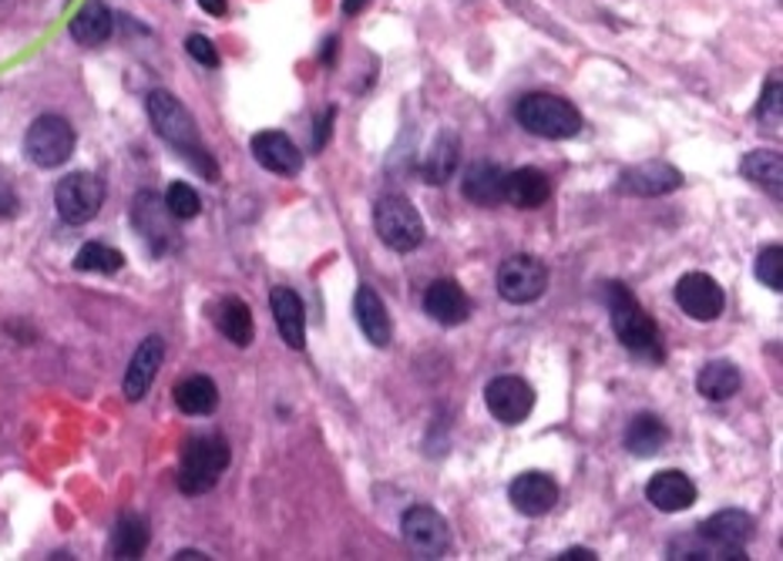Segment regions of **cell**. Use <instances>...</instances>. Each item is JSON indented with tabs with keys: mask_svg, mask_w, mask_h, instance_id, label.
Returning a JSON list of instances; mask_svg holds the SVG:
<instances>
[{
	"mask_svg": "<svg viewBox=\"0 0 783 561\" xmlns=\"http://www.w3.org/2000/svg\"><path fill=\"white\" fill-rule=\"evenodd\" d=\"M465 198L481 205V208H495L505 202V169L491 165V162H475L465 172V185H461Z\"/></svg>",
	"mask_w": 783,
	"mask_h": 561,
	"instance_id": "4316f807",
	"label": "cell"
},
{
	"mask_svg": "<svg viewBox=\"0 0 783 561\" xmlns=\"http://www.w3.org/2000/svg\"><path fill=\"white\" fill-rule=\"evenodd\" d=\"M400 534L417 558H444L447 548H451V528L430 504L407 508L400 518Z\"/></svg>",
	"mask_w": 783,
	"mask_h": 561,
	"instance_id": "ba28073f",
	"label": "cell"
},
{
	"mask_svg": "<svg viewBox=\"0 0 783 561\" xmlns=\"http://www.w3.org/2000/svg\"><path fill=\"white\" fill-rule=\"evenodd\" d=\"M209 554H202V551H195V548H182L179 554H175V561H205Z\"/></svg>",
	"mask_w": 783,
	"mask_h": 561,
	"instance_id": "ee69618b",
	"label": "cell"
},
{
	"mask_svg": "<svg viewBox=\"0 0 783 561\" xmlns=\"http://www.w3.org/2000/svg\"><path fill=\"white\" fill-rule=\"evenodd\" d=\"M68 31L81 48H101L111 38V31H115V14L108 11L104 0H84L81 11L71 18Z\"/></svg>",
	"mask_w": 783,
	"mask_h": 561,
	"instance_id": "7402d4cb",
	"label": "cell"
},
{
	"mask_svg": "<svg viewBox=\"0 0 783 561\" xmlns=\"http://www.w3.org/2000/svg\"><path fill=\"white\" fill-rule=\"evenodd\" d=\"M132 222L135 230L142 233V239L152 246L155 256H165L172 246H175V226H172V212L165 208V198L155 195V192H139L132 198Z\"/></svg>",
	"mask_w": 783,
	"mask_h": 561,
	"instance_id": "8fae6325",
	"label": "cell"
},
{
	"mask_svg": "<svg viewBox=\"0 0 783 561\" xmlns=\"http://www.w3.org/2000/svg\"><path fill=\"white\" fill-rule=\"evenodd\" d=\"M152 541V531H149V521L142 514H122L115 521V528H111V538H108V554L111 558H119V561H135L145 554Z\"/></svg>",
	"mask_w": 783,
	"mask_h": 561,
	"instance_id": "cb8c5ba5",
	"label": "cell"
},
{
	"mask_svg": "<svg viewBox=\"0 0 783 561\" xmlns=\"http://www.w3.org/2000/svg\"><path fill=\"white\" fill-rule=\"evenodd\" d=\"M756 119L770 122L773 129L780 125V78H770L763 94H760V104H756Z\"/></svg>",
	"mask_w": 783,
	"mask_h": 561,
	"instance_id": "d590c367",
	"label": "cell"
},
{
	"mask_svg": "<svg viewBox=\"0 0 783 561\" xmlns=\"http://www.w3.org/2000/svg\"><path fill=\"white\" fill-rule=\"evenodd\" d=\"M558 484H555V478H548V475H541V471H525V475H518L511 484H508V501H511V508L515 511H521L525 518H541V514H548L555 504H558Z\"/></svg>",
	"mask_w": 783,
	"mask_h": 561,
	"instance_id": "5bb4252c",
	"label": "cell"
},
{
	"mask_svg": "<svg viewBox=\"0 0 783 561\" xmlns=\"http://www.w3.org/2000/svg\"><path fill=\"white\" fill-rule=\"evenodd\" d=\"M165 208L172 212L175 222H189V218H195L202 212V198H199V192L189 182H172L165 188Z\"/></svg>",
	"mask_w": 783,
	"mask_h": 561,
	"instance_id": "836d02e7",
	"label": "cell"
},
{
	"mask_svg": "<svg viewBox=\"0 0 783 561\" xmlns=\"http://www.w3.org/2000/svg\"><path fill=\"white\" fill-rule=\"evenodd\" d=\"M558 561H596V551H589V548H569V551L558 554Z\"/></svg>",
	"mask_w": 783,
	"mask_h": 561,
	"instance_id": "60d3db41",
	"label": "cell"
},
{
	"mask_svg": "<svg viewBox=\"0 0 783 561\" xmlns=\"http://www.w3.org/2000/svg\"><path fill=\"white\" fill-rule=\"evenodd\" d=\"M458 165H461V139L455 132H440L420 162V178L427 185H447L455 178Z\"/></svg>",
	"mask_w": 783,
	"mask_h": 561,
	"instance_id": "44dd1931",
	"label": "cell"
},
{
	"mask_svg": "<svg viewBox=\"0 0 783 561\" xmlns=\"http://www.w3.org/2000/svg\"><path fill=\"white\" fill-rule=\"evenodd\" d=\"M104 205V182L91 172H71L54 188V208L68 226H84Z\"/></svg>",
	"mask_w": 783,
	"mask_h": 561,
	"instance_id": "52a82bcc",
	"label": "cell"
},
{
	"mask_svg": "<svg viewBox=\"0 0 783 561\" xmlns=\"http://www.w3.org/2000/svg\"><path fill=\"white\" fill-rule=\"evenodd\" d=\"M669 443V427L655 414H635L626 427V451L632 458H655Z\"/></svg>",
	"mask_w": 783,
	"mask_h": 561,
	"instance_id": "83f0119b",
	"label": "cell"
},
{
	"mask_svg": "<svg viewBox=\"0 0 783 561\" xmlns=\"http://www.w3.org/2000/svg\"><path fill=\"white\" fill-rule=\"evenodd\" d=\"M700 534H706L710 541L726 544V548H743L756 534V521H753V514H746L740 508H726V511H716L713 518H706L700 524Z\"/></svg>",
	"mask_w": 783,
	"mask_h": 561,
	"instance_id": "484cf974",
	"label": "cell"
},
{
	"mask_svg": "<svg viewBox=\"0 0 783 561\" xmlns=\"http://www.w3.org/2000/svg\"><path fill=\"white\" fill-rule=\"evenodd\" d=\"M602 296H606L609 319H612V329H616V336H619V344H622L629 354L659 364V360H662L659 326H655L652 316L642 309V303L635 299V293H632L629 286H622V283H606Z\"/></svg>",
	"mask_w": 783,
	"mask_h": 561,
	"instance_id": "7a4b0ae2",
	"label": "cell"
},
{
	"mask_svg": "<svg viewBox=\"0 0 783 561\" xmlns=\"http://www.w3.org/2000/svg\"><path fill=\"white\" fill-rule=\"evenodd\" d=\"M253 159L273 175H296L303 169V152L286 132H260L250 142Z\"/></svg>",
	"mask_w": 783,
	"mask_h": 561,
	"instance_id": "ac0fdd59",
	"label": "cell"
},
{
	"mask_svg": "<svg viewBox=\"0 0 783 561\" xmlns=\"http://www.w3.org/2000/svg\"><path fill=\"white\" fill-rule=\"evenodd\" d=\"M551 195V185H548V175L541 169H515V172H505V202H511L515 208H538L545 205Z\"/></svg>",
	"mask_w": 783,
	"mask_h": 561,
	"instance_id": "d4e9b609",
	"label": "cell"
},
{
	"mask_svg": "<svg viewBox=\"0 0 783 561\" xmlns=\"http://www.w3.org/2000/svg\"><path fill=\"white\" fill-rule=\"evenodd\" d=\"M424 313L440 326H461L471 316V303L458 279H434L424 293Z\"/></svg>",
	"mask_w": 783,
	"mask_h": 561,
	"instance_id": "e0dca14e",
	"label": "cell"
},
{
	"mask_svg": "<svg viewBox=\"0 0 783 561\" xmlns=\"http://www.w3.org/2000/svg\"><path fill=\"white\" fill-rule=\"evenodd\" d=\"M199 8L212 18H226V11H230L226 0H199Z\"/></svg>",
	"mask_w": 783,
	"mask_h": 561,
	"instance_id": "ab89813d",
	"label": "cell"
},
{
	"mask_svg": "<svg viewBox=\"0 0 783 561\" xmlns=\"http://www.w3.org/2000/svg\"><path fill=\"white\" fill-rule=\"evenodd\" d=\"M122 266H125V256L119 249L104 246V243H88L74 256V269L78 273H104V276H111V273H119Z\"/></svg>",
	"mask_w": 783,
	"mask_h": 561,
	"instance_id": "d6a6232c",
	"label": "cell"
},
{
	"mask_svg": "<svg viewBox=\"0 0 783 561\" xmlns=\"http://www.w3.org/2000/svg\"><path fill=\"white\" fill-rule=\"evenodd\" d=\"M215 326L218 333L226 336L230 344L236 347H250L253 336H256V323H253V309L236 299V296H226L218 306H215Z\"/></svg>",
	"mask_w": 783,
	"mask_h": 561,
	"instance_id": "f1b7e54d",
	"label": "cell"
},
{
	"mask_svg": "<svg viewBox=\"0 0 783 561\" xmlns=\"http://www.w3.org/2000/svg\"><path fill=\"white\" fill-rule=\"evenodd\" d=\"M367 4H370V0H344V14H347V18H354V14H360Z\"/></svg>",
	"mask_w": 783,
	"mask_h": 561,
	"instance_id": "7bdbcfd3",
	"label": "cell"
},
{
	"mask_svg": "<svg viewBox=\"0 0 783 561\" xmlns=\"http://www.w3.org/2000/svg\"><path fill=\"white\" fill-rule=\"evenodd\" d=\"M753 273L756 279L773 289V293H783V246H766L756 253V263H753Z\"/></svg>",
	"mask_w": 783,
	"mask_h": 561,
	"instance_id": "e575fe53",
	"label": "cell"
},
{
	"mask_svg": "<svg viewBox=\"0 0 783 561\" xmlns=\"http://www.w3.org/2000/svg\"><path fill=\"white\" fill-rule=\"evenodd\" d=\"M683 185V172L669 162H639V165H629L619 172V192L622 195H642V198H652V195H669Z\"/></svg>",
	"mask_w": 783,
	"mask_h": 561,
	"instance_id": "4fadbf2b",
	"label": "cell"
},
{
	"mask_svg": "<svg viewBox=\"0 0 783 561\" xmlns=\"http://www.w3.org/2000/svg\"><path fill=\"white\" fill-rule=\"evenodd\" d=\"M270 309L279 329V340L289 350H303L306 347V316H303V299L289 289V286H276L270 293Z\"/></svg>",
	"mask_w": 783,
	"mask_h": 561,
	"instance_id": "ffe728a7",
	"label": "cell"
},
{
	"mask_svg": "<svg viewBox=\"0 0 783 561\" xmlns=\"http://www.w3.org/2000/svg\"><path fill=\"white\" fill-rule=\"evenodd\" d=\"M354 316H357L360 333L367 336L374 347H380V350L390 347V340H394V323H390V313H387V306H384V299L377 296L374 286L360 283V289H357V296H354Z\"/></svg>",
	"mask_w": 783,
	"mask_h": 561,
	"instance_id": "d6986e66",
	"label": "cell"
},
{
	"mask_svg": "<svg viewBox=\"0 0 783 561\" xmlns=\"http://www.w3.org/2000/svg\"><path fill=\"white\" fill-rule=\"evenodd\" d=\"M669 561H743V548H726L710 541L706 534L693 531V534H677L665 548Z\"/></svg>",
	"mask_w": 783,
	"mask_h": 561,
	"instance_id": "603a6c76",
	"label": "cell"
},
{
	"mask_svg": "<svg viewBox=\"0 0 783 561\" xmlns=\"http://www.w3.org/2000/svg\"><path fill=\"white\" fill-rule=\"evenodd\" d=\"M162 360H165V340H162V336H155V333L145 336V340L135 347V354H132V364H129L125 384H122V390H125V397H129L132 404H139V400L152 390Z\"/></svg>",
	"mask_w": 783,
	"mask_h": 561,
	"instance_id": "2e32d148",
	"label": "cell"
},
{
	"mask_svg": "<svg viewBox=\"0 0 783 561\" xmlns=\"http://www.w3.org/2000/svg\"><path fill=\"white\" fill-rule=\"evenodd\" d=\"M18 212V195H14V188L11 185H4V182H0V215H14Z\"/></svg>",
	"mask_w": 783,
	"mask_h": 561,
	"instance_id": "f35d334b",
	"label": "cell"
},
{
	"mask_svg": "<svg viewBox=\"0 0 783 561\" xmlns=\"http://www.w3.org/2000/svg\"><path fill=\"white\" fill-rule=\"evenodd\" d=\"M485 407L495 420L518 427L535 410V387L521 377H495L485 387Z\"/></svg>",
	"mask_w": 783,
	"mask_h": 561,
	"instance_id": "30bf717a",
	"label": "cell"
},
{
	"mask_svg": "<svg viewBox=\"0 0 783 561\" xmlns=\"http://www.w3.org/2000/svg\"><path fill=\"white\" fill-rule=\"evenodd\" d=\"M515 122L535 135V139H551V142H566L582 132V115L579 108L562 98V94H548V91H531L518 98L515 104Z\"/></svg>",
	"mask_w": 783,
	"mask_h": 561,
	"instance_id": "3957f363",
	"label": "cell"
},
{
	"mask_svg": "<svg viewBox=\"0 0 783 561\" xmlns=\"http://www.w3.org/2000/svg\"><path fill=\"white\" fill-rule=\"evenodd\" d=\"M172 397H175V407L182 414H189V417H209L218 407V387L209 377H202V374L179 380Z\"/></svg>",
	"mask_w": 783,
	"mask_h": 561,
	"instance_id": "f546056e",
	"label": "cell"
},
{
	"mask_svg": "<svg viewBox=\"0 0 783 561\" xmlns=\"http://www.w3.org/2000/svg\"><path fill=\"white\" fill-rule=\"evenodd\" d=\"M233 455H230V443L226 437L218 434H205V437H192L185 440L182 447V461H179V491L195 498V494H205L218 484V478L226 475Z\"/></svg>",
	"mask_w": 783,
	"mask_h": 561,
	"instance_id": "277c9868",
	"label": "cell"
},
{
	"mask_svg": "<svg viewBox=\"0 0 783 561\" xmlns=\"http://www.w3.org/2000/svg\"><path fill=\"white\" fill-rule=\"evenodd\" d=\"M696 390H700V397H706V400H713V404L730 400V397L740 390V370H736V364H730V360H710V364L700 370V377H696Z\"/></svg>",
	"mask_w": 783,
	"mask_h": 561,
	"instance_id": "1f68e13d",
	"label": "cell"
},
{
	"mask_svg": "<svg viewBox=\"0 0 783 561\" xmlns=\"http://www.w3.org/2000/svg\"><path fill=\"white\" fill-rule=\"evenodd\" d=\"M374 226L384 246L394 253H414L424 243V218L407 195H384L374 205Z\"/></svg>",
	"mask_w": 783,
	"mask_h": 561,
	"instance_id": "5b68a950",
	"label": "cell"
},
{
	"mask_svg": "<svg viewBox=\"0 0 783 561\" xmlns=\"http://www.w3.org/2000/svg\"><path fill=\"white\" fill-rule=\"evenodd\" d=\"M548 289V266L538 256H511L498 269V293L511 306L541 299Z\"/></svg>",
	"mask_w": 783,
	"mask_h": 561,
	"instance_id": "9c48e42d",
	"label": "cell"
},
{
	"mask_svg": "<svg viewBox=\"0 0 783 561\" xmlns=\"http://www.w3.org/2000/svg\"><path fill=\"white\" fill-rule=\"evenodd\" d=\"M185 51H189V58L199 61L202 68H218V51H215V44H212L205 34H189V38H185Z\"/></svg>",
	"mask_w": 783,
	"mask_h": 561,
	"instance_id": "8d00e7d4",
	"label": "cell"
},
{
	"mask_svg": "<svg viewBox=\"0 0 783 561\" xmlns=\"http://www.w3.org/2000/svg\"><path fill=\"white\" fill-rule=\"evenodd\" d=\"M333 122H337V108H326L323 115L316 119V129H313V152H323L326 149V142H329V135H333Z\"/></svg>",
	"mask_w": 783,
	"mask_h": 561,
	"instance_id": "74e56055",
	"label": "cell"
},
{
	"mask_svg": "<svg viewBox=\"0 0 783 561\" xmlns=\"http://www.w3.org/2000/svg\"><path fill=\"white\" fill-rule=\"evenodd\" d=\"M673 296H677V306H680L690 319H696V323H713V319H720V313H723V306H726V296H723L720 283H716L713 276H706V273H687V276H680Z\"/></svg>",
	"mask_w": 783,
	"mask_h": 561,
	"instance_id": "7c38bea8",
	"label": "cell"
},
{
	"mask_svg": "<svg viewBox=\"0 0 783 561\" xmlns=\"http://www.w3.org/2000/svg\"><path fill=\"white\" fill-rule=\"evenodd\" d=\"M696 484L690 481V475L683 471H659L655 478H649L645 484V501L655 508V511H665V514H680V511H690L696 504Z\"/></svg>",
	"mask_w": 783,
	"mask_h": 561,
	"instance_id": "9a60e30c",
	"label": "cell"
},
{
	"mask_svg": "<svg viewBox=\"0 0 783 561\" xmlns=\"http://www.w3.org/2000/svg\"><path fill=\"white\" fill-rule=\"evenodd\" d=\"M337 44H340L337 38H326V41H323V54H319V61H323L326 68L333 64V58H337Z\"/></svg>",
	"mask_w": 783,
	"mask_h": 561,
	"instance_id": "b9f144b4",
	"label": "cell"
},
{
	"mask_svg": "<svg viewBox=\"0 0 783 561\" xmlns=\"http://www.w3.org/2000/svg\"><path fill=\"white\" fill-rule=\"evenodd\" d=\"M145 108H149V122H152L155 135L162 142H169L172 149H179V155L192 169H199L209 182H218V165L202 149L199 129H195V119L189 115V108L172 91H162V88L145 98Z\"/></svg>",
	"mask_w": 783,
	"mask_h": 561,
	"instance_id": "6da1fadb",
	"label": "cell"
},
{
	"mask_svg": "<svg viewBox=\"0 0 783 561\" xmlns=\"http://www.w3.org/2000/svg\"><path fill=\"white\" fill-rule=\"evenodd\" d=\"M74 152V129L61 115H41L24 135V155L38 169H61Z\"/></svg>",
	"mask_w": 783,
	"mask_h": 561,
	"instance_id": "8992f818",
	"label": "cell"
},
{
	"mask_svg": "<svg viewBox=\"0 0 783 561\" xmlns=\"http://www.w3.org/2000/svg\"><path fill=\"white\" fill-rule=\"evenodd\" d=\"M740 172H743V178H750L756 188H763V192H770V195L780 198V192H783V159H780V152H773V149H756V152H750V155L740 162Z\"/></svg>",
	"mask_w": 783,
	"mask_h": 561,
	"instance_id": "4dcf8cb0",
	"label": "cell"
}]
</instances>
